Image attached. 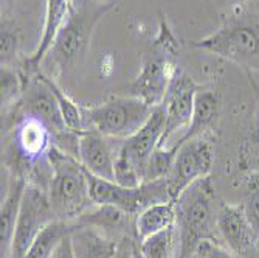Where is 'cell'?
<instances>
[{
	"label": "cell",
	"instance_id": "cell-16",
	"mask_svg": "<svg viewBox=\"0 0 259 258\" xmlns=\"http://www.w3.org/2000/svg\"><path fill=\"white\" fill-rule=\"evenodd\" d=\"M70 244L75 258H113L120 241L89 226H72Z\"/></svg>",
	"mask_w": 259,
	"mask_h": 258
},
{
	"label": "cell",
	"instance_id": "cell-21",
	"mask_svg": "<svg viewBox=\"0 0 259 258\" xmlns=\"http://www.w3.org/2000/svg\"><path fill=\"white\" fill-rule=\"evenodd\" d=\"M44 75H45L47 83H49V86L52 87L55 97L58 100V104H59V109H61V114H62V119H64L67 129L72 131V132H76V134H81L82 131H85L82 107H79L72 98L67 95V93L64 92V89L53 80V77L47 75V73H44Z\"/></svg>",
	"mask_w": 259,
	"mask_h": 258
},
{
	"label": "cell",
	"instance_id": "cell-7",
	"mask_svg": "<svg viewBox=\"0 0 259 258\" xmlns=\"http://www.w3.org/2000/svg\"><path fill=\"white\" fill-rule=\"evenodd\" d=\"M214 163V140L208 134L183 142L176 154L174 165L166 177L171 199L176 201L183 190L199 179L208 177Z\"/></svg>",
	"mask_w": 259,
	"mask_h": 258
},
{
	"label": "cell",
	"instance_id": "cell-13",
	"mask_svg": "<svg viewBox=\"0 0 259 258\" xmlns=\"http://www.w3.org/2000/svg\"><path fill=\"white\" fill-rule=\"evenodd\" d=\"M164 132V109L161 104L152 109V114L146 123L141 126L134 135L121 142V153L134 163L141 179H145L146 163L152 153L160 146Z\"/></svg>",
	"mask_w": 259,
	"mask_h": 258
},
{
	"label": "cell",
	"instance_id": "cell-18",
	"mask_svg": "<svg viewBox=\"0 0 259 258\" xmlns=\"http://www.w3.org/2000/svg\"><path fill=\"white\" fill-rule=\"evenodd\" d=\"M25 187L27 180L22 176L13 177L5 199L2 201V210H0V250H2V258H10L11 255L13 238Z\"/></svg>",
	"mask_w": 259,
	"mask_h": 258
},
{
	"label": "cell",
	"instance_id": "cell-5",
	"mask_svg": "<svg viewBox=\"0 0 259 258\" xmlns=\"http://www.w3.org/2000/svg\"><path fill=\"white\" fill-rule=\"evenodd\" d=\"M177 56L179 41L171 31L168 22L161 19L157 38L141 56L140 73L129 86L131 95L143 100L151 107L161 104L177 68Z\"/></svg>",
	"mask_w": 259,
	"mask_h": 258
},
{
	"label": "cell",
	"instance_id": "cell-29",
	"mask_svg": "<svg viewBox=\"0 0 259 258\" xmlns=\"http://www.w3.org/2000/svg\"><path fill=\"white\" fill-rule=\"evenodd\" d=\"M196 256L197 258H233V253L230 250L224 249L222 246H219L218 243L205 241L197 249Z\"/></svg>",
	"mask_w": 259,
	"mask_h": 258
},
{
	"label": "cell",
	"instance_id": "cell-33",
	"mask_svg": "<svg viewBox=\"0 0 259 258\" xmlns=\"http://www.w3.org/2000/svg\"><path fill=\"white\" fill-rule=\"evenodd\" d=\"M219 2H224V4H233V5H239V4L245 2V0H219Z\"/></svg>",
	"mask_w": 259,
	"mask_h": 258
},
{
	"label": "cell",
	"instance_id": "cell-22",
	"mask_svg": "<svg viewBox=\"0 0 259 258\" xmlns=\"http://www.w3.org/2000/svg\"><path fill=\"white\" fill-rule=\"evenodd\" d=\"M176 226L155 235L138 241L140 250L145 258H174L176 249Z\"/></svg>",
	"mask_w": 259,
	"mask_h": 258
},
{
	"label": "cell",
	"instance_id": "cell-15",
	"mask_svg": "<svg viewBox=\"0 0 259 258\" xmlns=\"http://www.w3.org/2000/svg\"><path fill=\"white\" fill-rule=\"evenodd\" d=\"M68 224L97 227L106 233H123L124 237L135 235V218L123 208L109 204H95Z\"/></svg>",
	"mask_w": 259,
	"mask_h": 258
},
{
	"label": "cell",
	"instance_id": "cell-9",
	"mask_svg": "<svg viewBox=\"0 0 259 258\" xmlns=\"http://www.w3.org/2000/svg\"><path fill=\"white\" fill-rule=\"evenodd\" d=\"M55 219L56 216L49 199V192L36 183L27 182L20 202L10 258H25L39 233Z\"/></svg>",
	"mask_w": 259,
	"mask_h": 258
},
{
	"label": "cell",
	"instance_id": "cell-34",
	"mask_svg": "<svg viewBox=\"0 0 259 258\" xmlns=\"http://www.w3.org/2000/svg\"><path fill=\"white\" fill-rule=\"evenodd\" d=\"M100 2H103V0H100Z\"/></svg>",
	"mask_w": 259,
	"mask_h": 258
},
{
	"label": "cell",
	"instance_id": "cell-24",
	"mask_svg": "<svg viewBox=\"0 0 259 258\" xmlns=\"http://www.w3.org/2000/svg\"><path fill=\"white\" fill-rule=\"evenodd\" d=\"M239 168L245 173H259V117L241 143Z\"/></svg>",
	"mask_w": 259,
	"mask_h": 258
},
{
	"label": "cell",
	"instance_id": "cell-20",
	"mask_svg": "<svg viewBox=\"0 0 259 258\" xmlns=\"http://www.w3.org/2000/svg\"><path fill=\"white\" fill-rule=\"evenodd\" d=\"M72 226L65 221L55 219L47 226L34 240L25 258H53L65 237L70 235Z\"/></svg>",
	"mask_w": 259,
	"mask_h": 258
},
{
	"label": "cell",
	"instance_id": "cell-26",
	"mask_svg": "<svg viewBox=\"0 0 259 258\" xmlns=\"http://www.w3.org/2000/svg\"><path fill=\"white\" fill-rule=\"evenodd\" d=\"M2 114L8 112L13 104H17L22 97V77L19 72L11 70L8 65H2Z\"/></svg>",
	"mask_w": 259,
	"mask_h": 258
},
{
	"label": "cell",
	"instance_id": "cell-31",
	"mask_svg": "<svg viewBox=\"0 0 259 258\" xmlns=\"http://www.w3.org/2000/svg\"><path fill=\"white\" fill-rule=\"evenodd\" d=\"M53 258H75L73 252H72V244H70V235L64 238V241L55 252Z\"/></svg>",
	"mask_w": 259,
	"mask_h": 258
},
{
	"label": "cell",
	"instance_id": "cell-8",
	"mask_svg": "<svg viewBox=\"0 0 259 258\" xmlns=\"http://www.w3.org/2000/svg\"><path fill=\"white\" fill-rule=\"evenodd\" d=\"M200 89L202 86L197 84L183 68H176L174 77L161 101L164 109V132L160 142L161 148H168L169 140H174V146L186 132L193 119L194 100Z\"/></svg>",
	"mask_w": 259,
	"mask_h": 258
},
{
	"label": "cell",
	"instance_id": "cell-25",
	"mask_svg": "<svg viewBox=\"0 0 259 258\" xmlns=\"http://www.w3.org/2000/svg\"><path fill=\"white\" fill-rule=\"evenodd\" d=\"M245 215L259 240V173H247L245 179V198L242 204Z\"/></svg>",
	"mask_w": 259,
	"mask_h": 258
},
{
	"label": "cell",
	"instance_id": "cell-32",
	"mask_svg": "<svg viewBox=\"0 0 259 258\" xmlns=\"http://www.w3.org/2000/svg\"><path fill=\"white\" fill-rule=\"evenodd\" d=\"M132 258H145V256H143V253H141V250H140L138 241H137V244H135V249H134V256H132Z\"/></svg>",
	"mask_w": 259,
	"mask_h": 258
},
{
	"label": "cell",
	"instance_id": "cell-4",
	"mask_svg": "<svg viewBox=\"0 0 259 258\" xmlns=\"http://www.w3.org/2000/svg\"><path fill=\"white\" fill-rule=\"evenodd\" d=\"M193 47L247 70H259V13L238 11L231 14L219 30L193 41Z\"/></svg>",
	"mask_w": 259,
	"mask_h": 258
},
{
	"label": "cell",
	"instance_id": "cell-2",
	"mask_svg": "<svg viewBox=\"0 0 259 258\" xmlns=\"http://www.w3.org/2000/svg\"><path fill=\"white\" fill-rule=\"evenodd\" d=\"M113 7V4H100V0L95 4H82L79 8L73 5L40 67L47 65L53 68L55 75H64L68 70L79 67L87 58L92 34L98 22L112 11Z\"/></svg>",
	"mask_w": 259,
	"mask_h": 258
},
{
	"label": "cell",
	"instance_id": "cell-10",
	"mask_svg": "<svg viewBox=\"0 0 259 258\" xmlns=\"http://www.w3.org/2000/svg\"><path fill=\"white\" fill-rule=\"evenodd\" d=\"M216 229L228 250L234 255L245 256L259 247V240L242 204H221L216 213Z\"/></svg>",
	"mask_w": 259,
	"mask_h": 258
},
{
	"label": "cell",
	"instance_id": "cell-17",
	"mask_svg": "<svg viewBox=\"0 0 259 258\" xmlns=\"http://www.w3.org/2000/svg\"><path fill=\"white\" fill-rule=\"evenodd\" d=\"M222 109V100L221 93L218 90H209V89H200L194 100V110H193V119L188 126L186 132L182 135V138L174 145L180 146L183 142L190 138H194L202 134H208L211 128L214 126L218 117Z\"/></svg>",
	"mask_w": 259,
	"mask_h": 258
},
{
	"label": "cell",
	"instance_id": "cell-6",
	"mask_svg": "<svg viewBox=\"0 0 259 258\" xmlns=\"http://www.w3.org/2000/svg\"><path fill=\"white\" fill-rule=\"evenodd\" d=\"M149 104L134 95L112 97L107 101L82 107L85 129H93L104 137L126 140L146 123L152 114Z\"/></svg>",
	"mask_w": 259,
	"mask_h": 258
},
{
	"label": "cell",
	"instance_id": "cell-28",
	"mask_svg": "<svg viewBox=\"0 0 259 258\" xmlns=\"http://www.w3.org/2000/svg\"><path fill=\"white\" fill-rule=\"evenodd\" d=\"M2 65H8L14 61L16 55H17V45H19V36L17 31H14L13 28H10L8 25H4L2 23Z\"/></svg>",
	"mask_w": 259,
	"mask_h": 258
},
{
	"label": "cell",
	"instance_id": "cell-19",
	"mask_svg": "<svg viewBox=\"0 0 259 258\" xmlns=\"http://www.w3.org/2000/svg\"><path fill=\"white\" fill-rule=\"evenodd\" d=\"M177 213L174 202H161L145 208L135 218V237L143 241L158 232L176 226Z\"/></svg>",
	"mask_w": 259,
	"mask_h": 258
},
{
	"label": "cell",
	"instance_id": "cell-11",
	"mask_svg": "<svg viewBox=\"0 0 259 258\" xmlns=\"http://www.w3.org/2000/svg\"><path fill=\"white\" fill-rule=\"evenodd\" d=\"M123 140L104 137L103 134L85 129L79 134L78 159L81 165L93 176L113 180L115 159Z\"/></svg>",
	"mask_w": 259,
	"mask_h": 258
},
{
	"label": "cell",
	"instance_id": "cell-3",
	"mask_svg": "<svg viewBox=\"0 0 259 258\" xmlns=\"http://www.w3.org/2000/svg\"><path fill=\"white\" fill-rule=\"evenodd\" d=\"M52 167L49 182V199L56 219L72 223L95 205L90 196L85 168L78 159L65 154L55 145L47 154Z\"/></svg>",
	"mask_w": 259,
	"mask_h": 258
},
{
	"label": "cell",
	"instance_id": "cell-14",
	"mask_svg": "<svg viewBox=\"0 0 259 258\" xmlns=\"http://www.w3.org/2000/svg\"><path fill=\"white\" fill-rule=\"evenodd\" d=\"M72 8H73L72 0H47L40 41L36 47V50L23 61L20 70H23V72H36V70L40 68L44 58L52 49L59 30L64 27L65 20L68 19Z\"/></svg>",
	"mask_w": 259,
	"mask_h": 258
},
{
	"label": "cell",
	"instance_id": "cell-27",
	"mask_svg": "<svg viewBox=\"0 0 259 258\" xmlns=\"http://www.w3.org/2000/svg\"><path fill=\"white\" fill-rule=\"evenodd\" d=\"M113 182H116L118 185H123V187H127V189H135V187L143 183V179H141L135 165L127 159L126 154L121 153V146H120V151L115 159Z\"/></svg>",
	"mask_w": 259,
	"mask_h": 258
},
{
	"label": "cell",
	"instance_id": "cell-12",
	"mask_svg": "<svg viewBox=\"0 0 259 258\" xmlns=\"http://www.w3.org/2000/svg\"><path fill=\"white\" fill-rule=\"evenodd\" d=\"M52 146L53 134L49 126L33 117H20L14 132V150L25 170H33V165L44 162Z\"/></svg>",
	"mask_w": 259,
	"mask_h": 258
},
{
	"label": "cell",
	"instance_id": "cell-30",
	"mask_svg": "<svg viewBox=\"0 0 259 258\" xmlns=\"http://www.w3.org/2000/svg\"><path fill=\"white\" fill-rule=\"evenodd\" d=\"M137 237L135 235H126L120 240L118 249H116V253L113 258H132L134 256V249L137 244Z\"/></svg>",
	"mask_w": 259,
	"mask_h": 258
},
{
	"label": "cell",
	"instance_id": "cell-23",
	"mask_svg": "<svg viewBox=\"0 0 259 258\" xmlns=\"http://www.w3.org/2000/svg\"><path fill=\"white\" fill-rule=\"evenodd\" d=\"M177 150H179V146H169V148L158 146L152 153V156L149 157V160L146 163L143 182L168 177L171 170H172V165H174Z\"/></svg>",
	"mask_w": 259,
	"mask_h": 258
},
{
	"label": "cell",
	"instance_id": "cell-1",
	"mask_svg": "<svg viewBox=\"0 0 259 258\" xmlns=\"http://www.w3.org/2000/svg\"><path fill=\"white\" fill-rule=\"evenodd\" d=\"M214 202L216 193L209 176L191 183L174 201L176 229L180 241L179 258H194L205 241L218 243Z\"/></svg>",
	"mask_w": 259,
	"mask_h": 258
}]
</instances>
